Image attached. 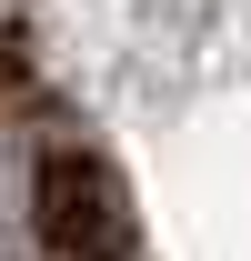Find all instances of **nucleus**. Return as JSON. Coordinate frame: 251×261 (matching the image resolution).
Returning <instances> with one entry per match:
<instances>
[{
    "label": "nucleus",
    "instance_id": "nucleus-1",
    "mask_svg": "<svg viewBox=\"0 0 251 261\" xmlns=\"http://www.w3.org/2000/svg\"><path fill=\"white\" fill-rule=\"evenodd\" d=\"M31 221L61 261H121V181L91 151H40L31 171Z\"/></svg>",
    "mask_w": 251,
    "mask_h": 261
}]
</instances>
